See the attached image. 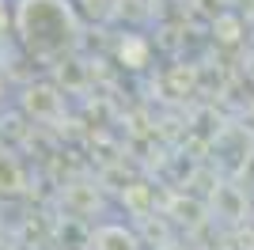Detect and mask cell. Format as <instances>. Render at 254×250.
Returning <instances> with one entry per match:
<instances>
[{"label": "cell", "instance_id": "8992f818", "mask_svg": "<svg viewBox=\"0 0 254 250\" xmlns=\"http://www.w3.org/2000/svg\"><path fill=\"white\" fill-rule=\"evenodd\" d=\"M8 23H11V11H8V4H0V31H4Z\"/></svg>", "mask_w": 254, "mask_h": 250}, {"label": "cell", "instance_id": "277c9868", "mask_svg": "<svg viewBox=\"0 0 254 250\" xmlns=\"http://www.w3.org/2000/svg\"><path fill=\"white\" fill-rule=\"evenodd\" d=\"M163 83H167L171 95H190L197 87V68L193 64H171L167 72H163Z\"/></svg>", "mask_w": 254, "mask_h": 250}, {"label": "cell", "instance_id": "3957f363", "mask_svg": "<svg viewBox=\"0 0 254 250\" xmlns=\"http://www.w3.org/2000/svg\"><path fill=\"white\" fill-rule=\"evenodd\" d=\"M118 61L126 64V68H144V64L152 61V46L140 38V34H126L122 46H118Z\"/></svg>", "mask_w": 254, "mask_h": 250}, {"label": "cell", "instance_id": "7a4b0ae2", "mask_svg": "<svg viewBox=\"0 0 254 250\" xmlns=\"http://www.w3.org/2000/svg\"><path fill=\"white\" fill-rule=\"evenodd\" d=\"M243 34H247V27H243V19H239V11L224 8V11L212 15V38L220 42V46H239Z\"/></svg>", "mask_w": 254, "mask_h": 250}, {"label": "cell", "instance_id": "6da1fadb", "mask_svg": "<svg viewBox=\"0 0 254 250\" xmlns=\"http://www.w3.org/2000/svg\"><path fill=\"white\" fill-rule=\"evenodd\" d=\"M11 27L34 61H61L80 46L84 23L72 0H15Z\"/></svg>", "mask_w": 254, "mask_h": 250}, {"label": "cell", "instance_id": "52a82bcc", "mask_svg": "<svg viewBox=\"0 0 254 250\" xmlns=\"http://www.w3.org/2000/svg\"><path fill=\"white\" fill-rule=\"evenodd\" d=\"M251 122H254V103H251Z\"/></svg>", "mask_w": 254, "mask_h": 250}, {"label": "cell", "instance_id": "5b68a950", "mask_svg": "<svg viewBox=\"0 0 254 250\" xmlns=\"http://www.w3.org/2000/svg\"><path fill=\"white\" fill-rule=\"evenodd\" d=\"M129 197H133V205H137V208H144V205H148V189H144V186L137 182V186L129 189Z\"/></svg>", "mask_w": 254, "mask_h": 250}]
</instances>
